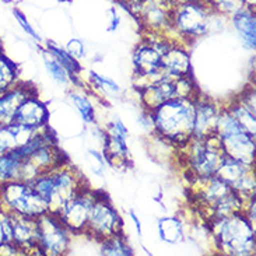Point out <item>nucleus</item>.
<instances>
[{"mask_svg":"<svg viewBox=\"0 0 256 256\" xmlns=\"http://www.w3.org/2000/svg\"><path fill=\"white\" fill-rule=\"evenodd\" d=\"M196 96L171 98L150 112L152 129L162 140L184 147L194 138Z\"/></svg>","mask_w":256,"mask_h":256,"instance_id":"nucleus-1","label":"nucleus"},{"mask_svg":"<svg viewBox=\"0 0 256 256\" xmlns=\"http://www.w3.org/2000/svg\"><path fill=\"white\" fill-rule=\"evenodd\" d=\"M208 230L218 254L230 256H250L256 250L255 226L244 213L213 218L208 222Z\"/></svg>","mask_w":256,"mask_h":256,"instance_id":"nucleus-2","label":"nucleus"},{"mask_svg":"<svg viewBox=\"0 0 256 256\" xmlns=\"http://www.w3.org/2000/svg\"><path fill=\"white\" fill-rule=\"evenodd\" d=\"M222 18L226 17L213 12L204 2L175 4L171 10V31L184 42L196 41L208 35Z\"/></svg>","mask_w":256,"mask_h":256,"instance_id":"nucleus-3","label":"nucleus"},{"mask_svg":"<svg viewBox=\"0 0 256 256\" xmlns=\"http://www.w3.org/2000/svg\"><path fill=\"white\" fill-rule=\"evenodd\" d=\"M0 208L30 218L49 213L48 203L35 192L31 184L22 180H7L0 185Z\"/></svg>","mask_w":256,"mask_h":256,"instance_id":"nucleus-4","label":"nucleus"},{"mask_svg":"<svg viewBox=\"0 0 256 256\" xmlns=\"http://www.w3.org/2000/svg\"><path fill=\"white\" fill-rule=\"evenodd\" d=\"M185 148V162L194 178H210L217 171L224 158L222 142L217 134H212L206 138H192Z\"/></svg>","mask_w":256,"mask_h":256,"instance_id":"nucleus-5","label":"nucleus"},{"mask_svg":"<svg viewBox=\"0 0 256 256\" xmlns=\"http://www.w3.org/2000/svg\"><path fill=\"white\" fill-rule=\"evenodd\" d=\"M84 234L97 241H104L112 236L124 234L122 218L105 194H100L94 202Z\"/></svg>","mask_w":256,"mask_h":256,"instance_id":"nucleus-6","label":"nucleus"},{"mask_svg":"<svg viewBox=\"0 0 256 256\" xmlns=\"http://www.w3.org/2000/svg\"><path fill=\"white\" fill-rule=\"evenodd\" d=\"M38 246L42 255L60 256L68 254L72 244V232L64 227L59 217L52 213L36 218Z\"/></svg>","mask_w":256,"mask_h":256,"instance_id":"nucleus-7","label":"nucleus"},{"mask_svg":"<svg viewBox=\"0 0 256 256\" xmlns=\"http://www.w3.org/2000/svg\"><path fill=\"white\" fill-rule=\"evenodd\" d=\"M98 194V192L88 186L83 188L80 192H77L72 199L66 202L60 212L56 214L72 234H84L90 218L91 208Z\"/></svg>","mask_w":256,"mask_h":256,"instance_id":"nucleus-8","label":"nucleus"},{"mask_svg":"<svg viewBox=\"0 0 256 256\" xmlns=\"http://www.w3.org/2000/svg\"><path fill=\"white\" fill-rule=\"evenodd\" d=\"M214 175L234 189L244 200L255 198V166H246L228 156H224Z\"/></svg>","mask_w":256,"mask_h":256,"instance_id":"nucleus-9","label":"nucleus"},{"mask_svg":"<svg viewBox=\"0 0 256 256\" xmlns=\"http://www.w3.org/2000/svg\"><path fill=\"white\" fill-rule=\"evenodd\" d=\"M50 175L55 185V198L49 208V213L56 216L66 202L72 199L77 192H80L87 185H86L83 175L70 166L69 162L50 171Z\"/></svg>","mask_w":256,"mask_h":256,"instance_id":"nucleus-10","label":"nucleus"},{"mask_svg":"<svg viewBox=\"0 0 256 256\" xmlns=\"http://www.w3.org/2000/svg\"><path fill=\"white\" fill-rule=\"evenodd\" d=\"M218 138L226 156L246 166H255V136L241 128Z\"/></svg>","mask_w":256,"mask_h":256,"instance_id":"nucleus-11","label":"nucleus"},{"mask_svg":"<svg viewBox=\"0 0 256 256\" xmlns=\"http://www.w3.org/2000/svg\"><path fill=\"white\" fill-rule=\"evenodd\" d=\"M194 138H206L216 133L217 119L222 106L216 101L210 100L206 96H202L198 92L194 98Z\"/></svg>","mask_w":256,"mask_h":256,"instance_id":"nucleus-12","label":"nucleus"},{"mask_svg":"<svg viewBox=\"0 0 256 256\" xmlns=\"http://www.w3.org/2000/svg\"><path fill=\"white\" fill-rule=\"evenodd\" d=\"M13 222V242L21 254L42 255L38 246V222L36 218L12 214Z\"/></svg>","mask_w":256,"mask_h":256,"instance_id":"nucleus-13","label":"nucleus"},{"mask_svg":"<svg viewBox=\"0 0 256 256\" xmlns=\"http://www.w3.org/2000/svg\"><path fill=\"white\" fill-rule=\"evenodd\" d=\"M49 111L36 94L27 97L14 114V122L28 126L31 129H41L48 125Z\"/></svg>","mask_w":256,"mask_h":256,"instance_id":"nucleus-14","label":"nucleus"},{"mask_svg":"<svg viewBox=\"0 0 256 256\" xmlns=\"http://www.w3.org/2000/svg\"><path fill=\"white\" fill-rule=\"evenodd\" d=\"M161 66L166 74L172 78L192 74L190 58L185 48V44L178 41L172 42L168 50L161 56Z\"/></svg>","mask_w":256,"mask_h":256,"instance_id":"nucleus-15","label":"nucleus"},{"mask_svg":"<svg viewBox=\"0 0 256 256\" xmlns=\"http://www.w3.org/2000/svg\"><path fill=\"white\" fill-rule=\"evenodd\" d=\"M36 94L32 86L26 83L14 84L12 88L0 94V124H12L14 120V114L20 104L30 96Z\"/></svg>","mask_w":256,"mask_h":256,"instance_id":"nucleus-16","label":"nucleus"},{"mask_svg":"<svg viewBox=\"0 0 256 256\" xmlns=\"http://www.w3.org/2000/svg\"><path fill=\"white\" fill-rule=\"evenodd\" d=\"M172 77H166L157 83L146 87L140 92V102L143 105L144 111L152 112L157 106L166 102L168 100L175 98V86Z\"/></svg>","mask_w":256,"mask_h":256,"instance_id":"nucleus-17","label":"nucleus"},{"mask_svg":"<svg viewBox=\"0 0 256 256\" xmlns=\"http://www.w3.org/2000/svg\"><path fill=\"white\" fill-rule=\"evenodd\" d=\"M27 160L41 174L50 172L58 166L68 162L66 156L63 154V152H60V148L58 147L56 143L45 144L40 148H36Z\"/></svg>","mask_w":256,"mask_h":256,"instance_id":"nucleus-18","label":"nucleus"},{"mask_svg":"<svg viewBox=\"0 0 256 256\" xmlns=\"http://www.w3.org/2000/svg\"><path fill=\"white\" fill-rule=\"evenodd\" d=\"M231 22L236 28V34L240 35L244 46L255 50L256 46V14L255 8L245 7L244 10L234 14L231 18Z\"/></svg>","mask_w":256,"mask_h":256,"instance_id":"nucleus-19","label":"nucleus"},{"mask_svg":"<svg viewBox=\"0 0 256 256\" xmlns=\"http://www.w3.org/2000/svg\"><path fill=\"white\" fill-rule=\"evenodd\" d=\"M104 157L110 166L120 168L128 166L129 162V147L128 138H120L116 134L104 133Z\"/></svg>","mask_w":256,"mask_h":256,"instance_id":"nucleus-20","label":"nucleus"},{"mask_svg":"<svg viewBox=\"0 0 256 256\" xmlns=\"http://www.w3.org/2000/svg\"><path fill=\"white\" fill-rule=\"evenodd\" d=\"M158 236L166 244H180L184 241V224L176 217H162L158 220Z\"/></svg>","mask_w":256,"mask_h":256,"instance_id":"nucleus-21","label":"nucleus"},{"mask_svg":"<svg viewBox=\"0 0 256 256\" xmlns=\"http://www.w3.org/2000/svg\"><path fill=\"white\" fill-rule=\"evenodd\" d=\"M21 164L22 160L14 150L0 154V180H18Z\"/></svg>","mask_w":256,"mask_h":256,"instance_id":"nucleus-22","label":"nucleus"},{"mask_svg":"<svg viewBox=\"0 0 256 256\" xmlns=\"http://www.w3.org/2000/svg\"><path fill=\"white\" fill-rule=\"evenodd\" d=\"M230 114L236 118V120L241 125L244 130H246L248 133H250L252 136L256 134V114L250 112L248 108H245L238 100H234L232 102H230V105H227Z\"/></svg>","mask_w":256,"mask_h":256,"instance_id":"nucleus-23","label":"nucleus"},{"mask_svg":"<svg viewBox=\"0 0 256 256\" xmlns=\"http://www.w3.org/2000/svg\"><path fill=\"white\" fill-rule=\"evenodd\" d=\"M18 82V68L17 64L7 58L3 52L0 54V94Z\"/></svg>","mask_w":256,"mask_h":256,"instance_id":"nucleus-24","label":"nucleus"},{"mask_svg":"<svg viewBox=\"0 0 256 256\" xmlns=\"http://www.w3.org/2000/svg\"><path fill=\"white\" fill-rule=\"evenodd\" d=\"M101 254L105 256H130L133 250L124 234H118L101 241Z\"/></svg>","mask_w":256,"mask_h":256,"instance_id":"nucleus-25","label":"nucleus"},{"mask_svg":"<svg viewBox=\"0 0 256 256\" xmlns=\"http://www.w3.org/2000/svg\"><path fill=\"white\" fill-rule=\"evenodd\" d=\"M48 50L49 54L54 56L64 69L69 72V74L73 77V80H76V76L82 72V66H80L78 60H76L74 58H72V56L66 52V49L58 46L56 44H54V42L50 41H48Z\"/></svg>","mask_w":256,"mask_h":256,"instance_id":"nucleus-26","label":"nucleus"},{"mask_svg":"<svg viewBox=\"0 0 256 256\" xmlns=\"http://www.w3.org/2000/svg\"><path fill=\"white\" fill-rule=\"evenodd\" d=\"M42 58H44V64L48 70L49 76L55 80L56 83L59 84H69L70 82H74L73 77L70 76L69 72L63 68L60 63L56 60L54 56L49 54L48 49H44L42 52Z\"/></svg>","mask_w":256,"mask_h":256,"instance_id":"nucleus-27","label":"nucleus"},{"mask_svg":"<svg viewBox=\"0 0 256 256\" xmlns=\"http://www.w3.org/2000/svg\"><path fill=\"white\" fill-rule=\"evenodd\" d=\"M69 97L72 104L74 105V108L80 114V116L83 118L84 122L86 124H94L96 122V110L92 106L90 98L83 92H78V91H72Z\"/></svg>","mask_w":256,"mask_h":256,"instance_id":"nucleus-28","label":"nucleus"},{"mask_svg":"<svg viewBox=\"0 0 256 256\" xmlns=\"http://www.w3.org/2000/svg\"><path fill=\"white\" fill-rule=\"evenodd\" d=\"M204 2L213 12L222 14L227 18H231L234 14L248 7L244 0H204Z\"/></svg>","mask_w":256,"mask_h":256,"instance_id":"nucleus-29","label":"nucleus"},{"mask_svg":"<svg viewBox=\"0 0 256 256\" xmlns=\"http://www.w3.org/2000/svg\"><path fill=\"white\" fill-rule=\"evenodd\" d=\"M91 83L96 86V88L104 92L105 96H110V97H116L122 92V88L119 87V84L116 82H114L110 77L101 76L96 72H91L90 73Z\"/></svg>","mask_w":256,"mask_h":256,"instance_id":"nucleus-30","label":"nucleus"},{"mask_svg":"<svg viewBox=\"0 0 256 256\" xmlns=\"http://www.w3.org/2000/svg\"><path fill=\"white\" fill-rule=\"evenodd\" d=\"M174 86H175V97L189 98L194 97L198 94V87L194 84L192 74L175 78L174 80Z\"/></svg>","mask_w":256,"mask_h":256,"instance_id":"nucleus-31","label":"nucleus"},{"mask_svg":"<svg viewBox=\"0 0 256 256\" xmlns=\"http://www.w3.org/2000/svg\"><path fill=\"white\" fill-rule=\"evenodd\" d=\"M17 142L14 138V134L10 126L6 124H0V154L7 152H12L17 148Z\"/></svg>","mask_w":256,"mask_h":256,"instance_id":"nucleus-32","label":"nucleus"},{"mask_svg":"<svg viewBox=\"0 0 256 256\" xmlns=\"http://www.w3.org/2000/svg\"><path fill=\"white\" fill-rule=\"evenodd\" d=\"M87 158H88V162H90L92 172L97 174L100 176H102L105 166H106V160H105L104 154L96 152V150H88V152H87Z\"/></svg>","mask_w":256,"mask_h":256,"instance_id":"nucleus-33","label":"nucleus"},{"mask_svg":"<svg viewBox=\"0 0 256 256\" xmlns=\"http://www.w3.org/2000/svg\"><path fill=\"white\" fill-rule=\"evenodd\" d=\"M105 133L116 134V136H120V138H129V130H128V128H126L125 124L122 122V119L119 118V116H114V119H111L106 124Z\"/></svg>","mask_w":256,"mask_h":256,"instance_id":"nucleus-34","label":"nucleus"},{"mask_svg":"<svg viewBox=\"0 0 256 256\" xmlns=\"http://www.w3.org/2000/svg\"><path fill=\"white\" fill-rule=\"evenodd\" d=\"M64 49H66V52H68L72 58H74L76 60H80V59H83L84 56H86V46H84L83 42L80 41V40H77V38L70 40Z\"/></svg>","mask_w":256,"mask_h":256,"instance_id":"nucleus-35","label":"nucleus"},{"mask_svg":"<svg viewBox=\"0 0 256 256\" xmlns=\"http://www.w3.org/2000/svg\"><path fill=\"white\" fill-rule=\"evenodd\" d=\"M241 104L248 108L250 112L256 114V97H255V88L254 87H248L246 90L241 92V96L236 98Z\"/></svg>","mask_w":256,"mask_h":256,"instance_id":"nucleus-36","label":"nucleus"},{"mask_svg":"<svg viewBox=\"0 0 256 256\" xmlns=\"http://www.w3.org/2000/svg\"><path fill=\"white\" fill-rule=\"evenodd\" d=\"M13 14H14V17H16V20L18 21V24H20L21 27H22V30H24L30 36H32L35 41H38V42L41 41V36L36 34V31H35L34 28L31 27V24L28 22V20L26 18V16L21 13L18 8H14Z\"/></svg>","mask_w":256,"mask_h":256,"instance_id":"nucleus-37","label":"nucleus"},{"mask_svg":"<svg viewBox=\"0 0 256 256\" xmlns=\"http://www.w3.org/2000/svg\"><path fill=\"white\" fill-rule=\"evenodd\" d=\"M106 14L110 16V31H115L120 24V17H119L118 12L115 8H110Z\"/></svg>","mask_w":256,"mask_h":256,"instance_id":"nucleus-38","label":"nucleus"},{"mask_svg":"<svg viewBox=\"0 0 256 256\" xmlns=\"http://www.w3.org/2000/svg\"><path fill=\"white\" fill-rule=\"evenodd\" d=\"M129 217H130L132 222H133V224H134V227H136V231H138V236H142V222H140V218L138 217V214H136L133 210H130V212H129Z\"/></svg>","mask_w":256,"mask_h":256,"instance_id":"nucleus-39","label":"nucleus"},{"mask_svg":"<svg viewBox=\"0 0 256 256\" xmlns=\"http://www.w3.org/2000/svg\"><path fill=\"white\" fill-rule=\"evenodd\" d=\"M6 244V236H4V230H3V224H2V217H0V246Z\"/></svg>","mask_w":256,"mask_h":256,"instance_id":"nucleus-40","label":"nucleus"},{"mask_svg":"<svg viewBox=\"0 0 256 256\" xmlns=\"http://www.w3.org/2000/svg\"><path fill=\"white\" fill-rule=\"evenodd\" d=\"M171 2V4L175 6V4H182V3H188V2H204V0H170ZM206 3V2H204ZM208 4V3H206Z\"/></svg>","mask_w":256,"mask_h":256,"instance_id":"nucleus-41","label":"nucleus"},{"mask_svg":"<svg viewBox=\"0 0 256 256\" xmlns=\"http://www.w3.org/2000/svg\"><path fill=\"white\" fill-rule=\"evenodd\" d=\"M245 2V4L248 7H250V8H255L256 6V0H244Z\"/></svg>","mask_w":256,"mask_h":256,"instance_id":"nucleus-42","label":"nucleus"},{"mask_svg":"<svg viewBox=\"0 0 256 256\" xmlns=\"http://www.w3.org/2000/svg\"><path fill=\"white\" fill-rule=\"evenodd\" d=\"M3 52V45H2V41H0V54Z\"/></svg>","mask_w":256,"mask_h":256,"instance_id":"nucleus-43","label":"nucleus"}]
</instances>
